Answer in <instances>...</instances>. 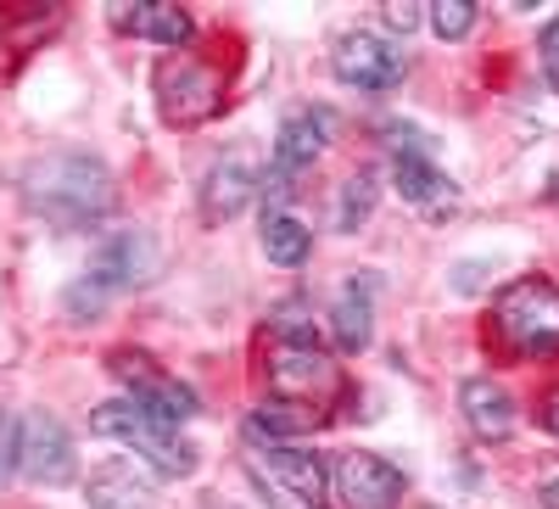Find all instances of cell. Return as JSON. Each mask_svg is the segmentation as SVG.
Segmentation results:
<instances>
[{"label": "cell", "mask_w": 559, "mask_h": 509, "mask_svg": "<svg viewBox=\"0 0 559 509\" xmlns=\"http://www.w3.org/2000/svg\"><path fill=\"white\" fill-rule=\"evenodd\" d=\"M23 202L57 229H90L118 202L112 174L90 152H45L23 168Z\"/></svg>", "instance_id": "obj_1"}, {"label": "cell", "mask_w": 559, "mask_h": 509, "mask_svg": "<svg viewBox=\"0 0 559 509\" xmlns=\"http://www.w3.org/2000/svg\"><path fill=\"white\" fill-rule=\"evenodd\" d=\"M263 381H269L274 403H297V409L324 414V403L342 392V369L313 342V331L302 319L286 313V319H274V336L263 347Z\"/></svg>", "instance_id": "obj_2"}, {"label": "cell", "mask_w": 559, "mask_h": 509, "mask_svg": "<svg viewBox=\"0 0 559 509\" xmlns=\"http://www.w3.org/2000/svg\"><path fill=\"white\" fill-rule=\"evenodd\" d=\"M247 465L269 509H324L331 498V465L302 442H274L247 426Z\"/></svg>", "instance_id": "obj_3"}, {"label": "cell", "mask_w": 559, "mask_h": 509, "mask_svg": "<svg viewBox=\"0 0 559 509\" xmlns=\"http://www.w3.org/2000/svg\"><path fill=\"white\" fill-rule=\"evenodd\" d=\"M492 336L509 358H554L559 353V286L543 274H521L492 297Z\"/></svg>", "instance_id": "obj_4"}, {"label": "cell", "mask_w": 559, "mask_h": 509, "mask_svg": "<svg viewBox=\"0 0 559 509\" xmlns=\"http://www.w3.org/2000/svg\"><path fill=\"white\" fill-rule=\"evenodd\" d=\"M157 269V241L146 236V229H118V236H107L96 247V258H90V269L79 274V286L68 292V313L84 319V313H102L118 292L152 281Z\"/></svg>", "instance_id": "obj_5"}, {"label": "cell", "mask_w": 559, "mask_h": 509, "mask_svg": "<svg viewBox=\"0 0 559 509\" xmlns=\"http://www.w3.org/2000/svg\"><path fill=\"white\" fill-rule=\"evenodd\" d=\"M90 431H96V437H112V442H123V448H134L157 476H191V471H197V448L179 442L174 426H157L152 414H140L129 398L102 403L96 414H90Z\"/></svg>", "instance_id": "obj_6"}, {"label": "cell", "mask_w": 559, "mask_h": 509, "mask_svg": "<svg viewBox=\"0 0 559 509\" xmlns=\"http://www.w3.org/2000/svg\"><path fill=\"white\" fill-rule=\"evenodd\" d=\"M224 107V73L191 51L179 57H163L157 62V113L174 123V129H197L207 123L213 113Z\"/></svg>", "instance_id": "obj_7"}, {"label": "cell", "mask_w": 559, "mask_h": 509, "mask_svg": "<svg viewBox=\"0 0 559 509\" xmlns=\"http://www.w3.org/2000/svg\"><path fill=\"white\" fill-rule=\"evenodd\" d=\"M381 134H386V146H392V179H397L403 202H414L419 213H431V218L453 213L459 208V191H453V179L437 168L426 134L408 129V123H386Z\"/></svg>", "instance_id": "obj_8"}, {"label": "cell", "mask_w": 559, "mask_h": 509, "mask_svg": "<svg viewBox=\"0 0 559 509\" xmlns=\"http://www.w3.org/2000/svg\"><path fill=\"white\" fill-rule=\"evenodd\" d=\"M331 73L347 84V90H369V96H381V90H397L403 73H408V57L397 51L392 39L381 34H342L336 39V51H331Z\"/></svg>", "instance_id": "obj_9"}, {"label": "cell", "mask_w": 559, "mask_h": 509, "mask_svg": "<svg viewBox=\"0 0 559 509\" xmlns=\"http://www.w3.org/2000/svg\"><path fill=\"white\" fill-rule=\"evenodd\" d=\"M112 376H123L129 381V403L140 409V414H152L157 426H185L197 414V392L185 387V381H174V376H163V369L152 364V358H140V353H118L112 358Z\"/></svg>", "instance_id": "obj_10"}, {"label": "cell", "mask_w": 559, "mask_h": 509, "mask_svg": "<svg viewBox=\"0 0 559 509\" xmlns=\"http://www.w3.org/2000/svg\"><path fill=\"white\" fill-rule=\"evenodd\" d=\"M17 471L39 487L73 482L79 459H73V437L62 431L57 414H28V421H17Z\"/></svg>", "instance_id": "obj_11"}, {"label": "cell", "mask_w": 559, "mask_h": 509, "mask_svg": "<svg viewBox=\"0 0 559 509\" xmlns=\"http://www.w3.org/2000/svg\"><path fill=\"white\" fill-rule=\"evenodd\" d=\"M331 134H336V113L331 107H297V113H286V123H280V134H274V168L269 174L297 185V174L324 157Z\"/></svg>", "instance_id": "obj_12"}, {"label": "cell", "mask_w": 559, "mask_h": 509, "mask_svg": "<svg viewBox=\"0 0 559 509\" xmlns=\"http://www.w3.org/2000/svg\"><path fill=\"white\" fill-rule=\"evenodd\" d=\"M403 471L392 465V459L381 453H342V465H336V493L347 509H397L403 504Z\"/></svg>", "instance_id": "obj_13"}, {"label": "cell", "mask_w": 559, "mask_h": 509, "mask_svg": "<svg viewBox=\"0 0 559 509\" xmlns=\"http://www.w3.org/2000/svg\"><path fill=\"white\" fill-rule=\"evenodd\" d=\"M459 414H464V426H471L481 442H509L515 426H521L515 398H509V387L492 381V376H464L459 381Z\"/></svg>", "instance_id": "obj_14"}, {"label": "cell", "mask_w": 559, "mask_h": 509, "mask_svg": "<svg viewBox=\"0 0 559 509\" xmlns=\"http://www.w3.org/2000/svg\"><path fill=\"white\" fill-rule=\"evenodd\" d=\"M107 23H112L118 34H134V39H157V45H168V51H179V45L197 34L191 12L168 7V0H134V7H112Z\"/></svg>", "instance_id": "obj_15"}, {"label": "cell", "mask_w": 559, "mask_h": 509, "mask_svg": "<svg viewBox=\"0 0 559 509\" xmlns=\"http://www.w3.org/2000/svg\"><path fill=\"white\" fill-rule=\"evenodd\" d=\"M331 331H336V347L347 358H358L369 342H376V281H369V274H353V281L336 292Z\"/></svg>", "instance_id": "obj_16"}, {"label": "cell", "mask_w": 559, "mask_h": 509, "mask_svg": "<svg viewBox=\"0 0 559 509\" xmlns=\"http://www.w3.org/2000/svg\"><path fill=\"white\" fill-rule=\"evenodd\" d=\"M258 191V174L247 157H218L202 179V224H229Z\"/></svg>", "instance_id": "obj_17"}, {"label": "cell", "mask_w": 559, "mask_h": 509, "mask_svg": "<svg viewBox=\"0 0 559 509\" xmlns=\"http://www.w3.org/2000/svg\"><path fill=\"white\" fill-rule=\"evenodd\" d=\"M90 509H157V493L129 459H107L90 471Z\"/></svg>", "instance_id": "obj_18"}, {"label": "cell", "mask_w": 559, "mask_h": 509, "mask_svg": "<svg viewBox=\"0 0 559 509\" xmlns=\"http://www.w3.org/2000/svg\"><path fill=\"white\" fill-rule=\"evenodd\" d=\"M308 247H313V229H308L302 218H292V213H263V252H269V263L297 269V263L308 258Z\"/></svg>", "instance_id": "obj_19"}, {"label": "cell", "mask_w": 559, "mask_h": 509, "mask_svg": "<svg viewBox=\"0 0 559 509\" xmlns=\"http://www.w3.org/2000/svg\"><path fill=\"white\" fill-rule=\"evenodd\" d=\"M376 202H381V174H376V168L347 174V179H342V202H336V229H358V224H369Z\"/></svg>", "instance_id": "obj_20"}, {"label": "cell", "mask_w": 559, "mask_h": 509, "mask_svg": "<svg viewBox=\"0 0 559 509\" xmlns=\"http://www.w3.org/2000/svg\"><path fill=\"white\" fill-rule=\"evenodd\" d=\"M476 17H481L476 0H431V28H437V39H464V34L476 28Z\"/></svg>", "instance_id": "obj_21"}, {"label": "cell", "mask_w": 559, "mask_h": 509, "mask_svg": "<svg viewBox=\"0 0 559 509\" xmlns=\"http://www.w3.org/2000/svg\"><path fill=\"white\" fill-rule=\"evenodd\" d=\"M537 62H543L548 90L559 96V17H548V23H543V34H537Z\"/></svg>", "instance_id": "obj_22"}, {"label": "cell", "mask_w": 559, "mask_h": 509, "mask_svg": "<svg viewBox=\"0 0 559 509\" xmlns=\"http://www.w3.org/2000/svg\"><path fill=\"white\" fill-rule=\"evenodd\" d=\"M17 471V421L12 414H0V482Z\"/></svg>", "instance_id": "obj_23"}, {"label": "cell", "mask_w": 559, "mask_h": 509, "mask_svg": "<svg viewBox=\"0 0 559 509\" xmlns=\"http://www.w3.org/2000/svg\"><path fill=\"white\" fill-rule=\"evenodd\" d=\"M386 28H397V34L419 28V7H408V0H392V7H386Z\"/></svg>", "instance_id": "obj_24"}, {"label": "cell", "mask_w": 559, "mask_h": 509, "mask_svg": "<svg viewBox=\"0 0 559 509\" xmlns=\"http://www.w3.org/2000/svg\"><path fill=\"white\" fill-rule=\"evenodd\" d=\"M537 421H543V431H554L559 437V387L543 398V409H537Z\"/></svg>", "instance_id": "obj_25"}, {"label": "cell", "mask_w": 559, "mask_h": 509, "mask_svg": "<svg viewBox=\"0 0 559 509\" xmlns=\"http://www.w3.org/2000/svg\"><path fill=\"white\" fill-rule=\"evenodd\" d=\"M537 498H543V509H559V476H554V482H543V493H537Z\"/></svg>", "instance_id": "obj_26"}]
</instances>
